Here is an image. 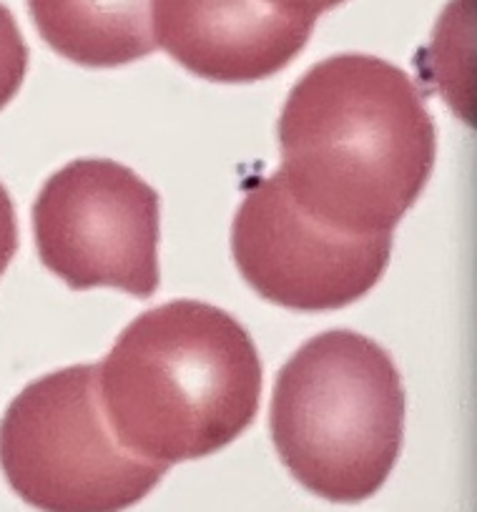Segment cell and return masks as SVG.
<instances>
[{"mask_svg":"<svg viewBox=\"0 0 477 512\" xmlns=\"http://www.w3.org/2000/svg\"><path fill=\"white\" fill-rule=\"evenodd\" d=\"M294 204L334 231L392 234L435 166V121L392 63L342 53L309 68L279 116Z\"/></svg>","mask_w":477,"mask_h":512,"instance_id":"1","label":"cell"},{"mask_svg":"<svg viewBox=\"0 0 477 512\" xmlns=\"http://www.w3.org/2000/svg\"><path fill=\"white\" fill-rule=\"evenodd\" d=\"M96 367L116 440L166 467L231 445L262 397V359L247 329L191 299L136 317Z\"/></svg>","mask_w":477,"mask_h":512,"instance_id":"2","label":"cell"},{"mask_svg":"<svg viewBox=\"0 0 477 512\" xmlns=\"http://www.w3.org/2000/svg\"><path fill=\"white\" fill-rule=\"evenodd\" d=\"M274 450L329 502H362L390 477L405 437V387L390 354L347 329L304 342L277 374Z\"/></svg>","mask_w":477,"mask_h":512,"instance_id":"3","label":"cell"},{"mask_svg":"<svg viewBox=\"0 0 477 512\" xmlns=\"http://www.w3.org/2000/svg\"><path fill=\"white\" fill-rule=\"evenodd\" d=\"M0 470L41 512H124L169 470L134 455L108 427L96 364L36 379L0 420Z\"/></svg>","mask_w":477,"mask_h":512,"instance_id":"4","label":"cell"},{"mask_svg":"<svg viewBox=\"0 0 477 512\" xmlns=\"http://www.w3.org/2000/svg\"><path fill=\"white\" fill-rule=\"evenodd\" d=\"M41 264L76 292L121 289L149 299L159 289V194L129 166L78 159L43 184L33 204Z\"/></svg>","mask_w":477,"mask_h":512,"instance_id":"5","label":"cell"},{"mask_svg":"<svg viewBox=\"0 0 477 512\" xmlns=\"http://www.w3.org/2000/svg\"><path fill=\"white\" fill-rule=\"evenodd\" d=\"M231 254L249 287L294 312H332L382 279L392 234L334 231L294 204L282 174L254 179L231 224Z\"/></svg>","mask_w":477,"mask_h":512,"instance_id":"6","label":"cell"},{"mask_svg":"<svg viewBox=\"0 0 477 512\" xmlns=\"http://www.w3.org/2000/svg\"><path fill=\"white\" fill-rule=\"evenodd\" d=\"M314 21L267 0H154L156 43L186 71L216 83L277 76L307 46Z\"/></svg>","mask_w":477,"mask_h":512,"instance_id":"7","label":"cell"},{"mask_svg":"<svg viewBox=\"0 0 477 512\" xmlns=\"http://www.w3.org/2000/svg\"><path fill=\"white\" fill-rule=\"evenodd\" d=\"M43 41L86 68H118L159 48L154 0H28Z\"/></svg>","mask_w":477,"mask_h":512,"instance_id":"8","label":"cell"},{"mask_svg":"<svg viewBox=\"0 0 477 512\" xmlns=\"http://www.w3.org/2000/svg\"><path fill=\"white\" fill-rule=\"evenodd\" d=\"M28 73V46L16 18L0 3V111L13 101Z\"/></svg>","mask_w":477,"mask_h":512,"instance_id":"9","label":"cell"},{"mask_svg":"<svg viewBox=\"0 0 477 512\" xmlns=\"http://www.w3.org/2000/svg\"><path fill=\"white\" fill-rule=\"evenodd\" d=\"M18 251V224H16V209L8 196L6 186L0 184V277L13 262V256Z\"/></svg>","mask_w":477,"mask_h":512,"instance_id":"10","label":"cell"},{"mask_svg":"<svg viewBox=\"0 0 477 512\" xmlns=\"http://www.w3.org/2000/svg\"><path fill=\"white\" fill-rule=\"evenodd\" d=\"M267 3H272L274 8H279V11L317 18L319 13L332 11V8L347 3V0H267Z\"/></svg>","mask_w":477,"mask_h":512,"instance_id":"11","label":"cell"}]
</instances>
